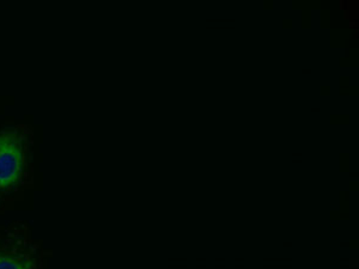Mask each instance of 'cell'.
<instances>
[{
	"mask_svg": "<svg viewBox=\"0 0 359 269\" xmlns=\"http://www.w3.org/2000/svg\"><path fill=\"white\" fill-rule=\"evenodd\" d=\"M34 146L30 125L0 123V213L13 209L33 188Z\"/></svg>",
	"mask_w": 359,
	"mask_h": 269,
	"instance_id": "1",
	"label": "cell"
},
{
	"mask_svg": "<svg viewBox=\"0 0 359 269\" xmlns=\"http://www.w3.org/2000/svg\"><path fill=\"white\" fill-rule=\"evenodd\" d=\"M49 256L23 221L0 225V269H45Z\"/></svg>",
	"mask_w": 359,
	"mask_h": 269,
	"instance_id": "2",
	"label": "cell"
}]
</instances>
